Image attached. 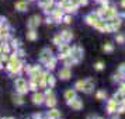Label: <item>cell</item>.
I'll list each match as a JSON object with an SVG mask.
<instances>
[{"label":"cell","mask_w":125,"mask_h":119,"mask_svg":"<svg viewBox=\"0 0 125 119\" xmlns=\"http://www.w3.org/2000/svg\"><path fill=\"white\" fill-rule=\"evenodd\" d=\"M115 41H117V44H125V35L119 34L115 37Z\"/></svg>","instance_id":"obj_31"},{"label":"cell","mask_w":125,"mask_h":119,"mask_svg":"<svg viewBox=\"0 0 125 119\" xmlns=\"http://www.w3.org/2000/svg\"><path fill=\"white\" fill-rule=\"evenodd\" d=\"M38 38V34L35 32V29H30L28 32H27V39H30V41H35Z\"/></svg>","instance_id":"obj_21"},{"label":"cell","mask_w":125,"mask_h":119,"mask_svg":"<svg viewBox=\"0 0 125 119\" xmlns=\"http://www.w3.org/2000/svg\"><path fill=\"white\" fill-rule=\"evenodd\" d=\"M121 79H122V74H121V73L118 72V73H115V74H114V76H113V79H111V80H113L114 83H115V81H121Z\"/></svg>","instance_id":"obj_34"},{"label":"cell","mask_w":125,"mask_h":119,"mask_svg":"<svg viewBox=\"0 0 125 119\" xmlns=\"http://www.w3.org/2000/svg\"><path fill=\"white\" fill-rule=\"evenodd\" d=\"M53 44H55V45H61V44H63V41H62V38H61V35H56V37H55V38H53Z\"/></svg>","instance_id":"obj_35"},{"label":"cell","mask_w":125,"mask_h":119,"mask_svg":"<svg viewBox=\"0 0 125 119\" xmlns=\"http://www.w3.org/2000/svg\"><path fill=\"white\" fill-rule=\"evenodd\" d=\"M62 17H63V9H55V10H52V18H53V21L55 23H61L62 21Z\"/></svg>","instance_id":"obj_6"},{"label":"cell","mask_w":125,"mask_h":119,"mask_svg":"<svg viewBox=\"0 0 125 119\" xmlns=\"http://www.w3.org/2000/svg\"><path fill=\"white\" fill-rule=\"evenodd\" d=\"M42 70H41L40 66H31V70H30V77H31V80H35L37 77H38V74L41 73Z\"/></svg>","instance_id":"obj_16"},{"label":"cell","mask_w":125,"mask_h":119,"mask_svg":"<svg viewBox=\"0 0 125 119\" xmlns=\"http://www.w3.org/2000/svg\"><path fill=\"white\" fill-rule=\"evenodd\" d=\"M63 64H65V67H69V66H72V64H76V62H74L73 57L69 55V56H66L63 59Z\"/></svg>","instance_id":"obj_20"},{"label":"cell","mask_w":125,"mask_h":119,"mask_svg":"<svg viewBox=\"0 0 125 119\" xmlns=\"http://www.w3.org/2000/svg\"><path fill=\"white\" fill-rule=\"evenodd\" d=\"M14 7H16L17 11H27L28 10V3L25 0H18V1H16Z\"/></svg>","instance_id":"obj_12"},{"label":"cell","mask_w":125,"mask_h":119,"mask_svg":"<svg viewBox=\"0 0 125 119\" xmlns=\"http://www.w3.org/2000/svg\"><path fill=\"white\" fill-rule=\"evenodd\" d=\"M113 98H114V100H115L117 102H118V104H121V102H122V100H124V94H122V92L118 90L117 92H115V94H114Z\"/></svg>","instance_id":"obj_23"},{"label":"cell","mask_w":125,"mask_h":119,"mask_svg":"<svg viewBox=\"0 0 125 119\" xmlns=\"http://www.w3.org/2000/svg\"><path fill=\"white\" fill-rule=\"evenodd\" d=\"M68 105L72 107L74 111H80V109L83 108V102L80 101L79 98H74V100H72V101H68Z\"/></svg>","instance_id":"obj_11"},{"label":"cell","mask_w":125,"mask_h":119,"mask_svg":"<svg viewBox=\"0 0 125 119\" xmlns=\"http://www.w3.org/2000/svg\"><path fill=\"white\" fill-rule=\"evenodd\" d=\"M62 21H63L65 24H70V23H72V16H70V14L63 16V17H62Z\"/></svg>","instance_id":"obj_32"},{"label":"cell","mask_w":125,"mask_h":119,"mask_svg":"<svg viewBox=\"0 0 125 119\" xmlns=\"http://www.w3.org/2000/svg\"><path fill=\"white\" fill-rule=\"evenodd\" d=\"M59 35H61L62 41H63V42H66V44L73 39V34H72V31H62Z\"/></svg>","instance_id":"obj_15"},{"label":"cell","mask_w":125,"mask_h":119,"mask_svg":"<svg viewBox=\"0 0 125 119\" xmlns=\"http://www.w3.org/2000/svg\"><path fill=\"white\" fill-rule=\"evenodd\" d=\"M13 102L16 104V105H23L24 104V98H23V95L21 94H13Z\"/></svg>","instance_id":"obj_19"},{"label":"cell","mask_w":125,"mask_h":119,"mask_svg":"<svg viewBox=\"0 0 125 119\" xmlns=\"http://www.w3.org/2000/svg\"><path fill=\"white\" fill-rule=\"evenodd\" d=\"M111 119H119V113H118V112L111 113Z\"/></svg>","instance_id":"obj_39"},{"label":"cell","mask_w":125,"mask_h":119,"mask_svg":"<svg viewBox=\"0 0 125 119\" xmlns=\"http://www.w3.org/2000/svg\"><path fill=\"white\" fill-rule=\"evenodd\" d=\"M31 1H35V0H31Z\"/></svg>","instance_id":"obj_43"},{"label":"cell","mask_w":125,"mask_h":119,"mask_svg":"<svg viewBox=\"0 0 125 119\" xmlns=\"http://www.w3.org/2000/svg\"><path fill=\"white\" fill-rule=\"evenodd\" d=\"M70 56L74 59V62L79 63L82 59H83V49L80 48V46H73L72 49H70Z\"/></svg>","instance_id":"obj_3"},{"label":"cell","mask_w":125,"mask_h":119,"mask_svg":"<svg viewBox=\"0 0 125 119\" xmlns=\"http://www.w3.org/2000/svg\"><path fill=\"white\" fill-rule=\"evenodd\" d=\"M121 7H122V9H125V0H121Z\"/></svg>","instance_id":"obj_41"},{"label":"cell","mask_w":125,"mask_h":119,"mask_svg":"<svg viewBox=\"0 0 125 119\" xmlns=\"http://www.w3.org/2000/svg\"><path fill=\"white\" fill-rule=\"evenodd\" d=\"M119 91L125 95V81H124V83H121V85H119Z\"/></svg>","instance_id":"obj_38"},{"label":"cell","mask_w":125,"mask_h":119,"mask_svg":"<svg viewBox=\"0 0 125 119\" xmlns=\"http://www.w3.org/2000/svg\"><path fill=\"white\" fill-rule=\"evenodd\" d=\"M93 90H94V81H93L91 79L84 80V88H83V92L90 94V92H93Z\"/></svg>","instance_id":"obj_10"},{"label":"cell","mask_w":125,"mask_h":119,"mask_svg":"<svg viewBox=\"0 0 125 119\" xmlns=\"http://www.w3.org/2000/svg\"><path fill=\"white\" fill-rule=\"evenodd\" d=\"M105 97H107V92H105V91L100 90V91H97V92H96V100H98V101L105 100Z\"/></svg>","instance_id":"obj_24"},{"label":"cell","mask_w":125,"mask_h":119,"mask_svg":"<svg viewBox=\"0 0 125 119\" xmlns=\"http://www.w3.org/2000/svg\"><path fill=\"white\" fill-rule=\"evenodd\" d=\"M32 102L35 105H41L45 102V94H41V92H35L32 95Z\"/></svg>","instance_id":"obj_14"},{"label":"cell","mask_w":125,"mask_h":119,"mask_svg":"<svg viewBox=\"0 0 125 119\" xmlns=\"http://www.w3.org/2000/svg\"><path fill=\"white\" fill-rule=\"evenodd\" d=\"M55 83H56V80H55V77L53 76H51V74H48V79H46V84L49 85V87H55Z\"/></svg>","instance_id":"obj_26"},{"label":"cell","mask_w":125,"mask_h":119,"mask_svg":"<svg viewBox=\"0 0 125 119\" xmlns=\"http://www.w3.org/2000/svg\"><path fill=\"white\" fill-rule=\"evenodd\" d=\"M118 72H119V73H121V74H122V77H125V63H122V64L119 66Z\"/></svg>","instance_id":"obj_36"},{"label":"cell","mask_w":125,"mask_h":119,"mask_svg":"<svg viewBox=\"0 0 125 119\" xmlns=\"http://www.w3.org/2000/svg\"><path fill=\"white\" fill-rule=\"evenodd\" d=\"M89 3V0H79V6H86Z\"/></svg>","instance_id":"obj_40"},{"label":"cell","mask_w":125,"mask_h":119,"mask_svg":"<svg viewBox=\"0 0 125 119\" xmlns=\"http://www.w3.org/2000/svg\"><path fill=\"white\" fill-rule=\"evenodd\" d=\"M58 76H59L62 80H69L70 77H72V72H70V69H69V67H63V69L59 70Z\"/></svg>","instance_id":"obj_9"},{"label":"cell","mask_w":125,"mask_h":119,"mask_svg":"<svg viewBox=\"0 0 125 119\" xmlns=\"http://www.w3.org/2000/svg\"><path fill=\"white\" fill-rule=\"evenodd\" d=\"M0 48H1V53H10V45H9L7 42L1 44V45H0Z\"/></svg>","instance_id":"obj_29"},{"label":"cell","mask_w":125,"mask_h":119,"mask_svg":"<svg viewBox=\"0 0 125 119\" xmlns=\"http://www.w3.org/2000/svg\"><path fill=\"white\" fill-rule=\"evenodd\" d=\"M0 119H1V118H0Z\"/></svg>","instance_id":"obj_44"},{"label":"cell","mask_w":125,"mask_h":119,"mask_svg":"<svg viewBox=\"0 0 125 119\" xmlns=\"http://www.w3.org/2000/svg\"><path fill=\"white\" fill-rule=\"evenodd\" d=\"M55 66H56V59H55V57L46 63V69H48V70H53V69H55Z\"/></svg>","instance_id":"obj_28"},{"label":"cell","mask_w":125,"mask_h":119,"mask_svg":"<svg viewBox=\"0 0 125 119\" xmlns=\"http://www.w3.org/2000/svg\"><path fill=\"white\" fill-rule=\"evenodd\" d=\"M117 107H118V102L115 101L114 98H111V100H108V104H107V112L111 115V113L117 112Z\"/></svg>","instance_id":"obj_8"},{"label":"cell","mask_w":125,"mask_h":119,"mask_svg":"<svg viewBox=\"0 0 125 119\" xmlns=\"http://www.w3.org/2000/svg\"><path fill=\"white\" fill-rule=\"evenodd\" d=\"M46 79H48V73L46 72H41L38 74V77L35 79V81L38 83V87H41V88L46 87Z\"/></svg>","instance_id":"obj_4"},{"label":"cell","mask_w":125,"mask_h":119,"mask_svg":"<svg viewBox=\"0 0 125 119\" xmlns=\"http://www.w3.org/2000/svg\"><path fill=\"white\" fill-rule=\"evenodd\" d=\"M28 90H31V91H37V90H38V83H37L35 80H30Z\"/></svg>","instance_id":"obj_25"},{"label":"cell","mask_w":125,"mask_h":119,"mask_svg":"<svg viewBox=\"0 0 125 119\" xmlns=\"http://www.w3.org/2000/svg\"><path fill=\"white\" fill-rule=\"evenodd\" d=\"M74 88H76V91H83V88H84V80H79L74 84Z\"/></svg>","instance_id":"obj_27"},{"label":"cell","mask_w":125,"mask_h":119,"mask_svg":"<svg viewBox=\"0 0 125 119\" xmlns=\"http://www.w3.org/2000/svg\"><path fill=\"white\" fill-rule=\"evenodd\" d=\"M20 45H21V44H20L18 39H11V48L14 49V51H17L18 48H20Z\"/></svg>","instance_id":"obj_30"},{"label":"cell","mask_w":125,"mask_h":119,"mask_svg":"<svg viewBox=\"0 0 125 119\" xmlns=\"http://www.w3.org/2000/svg\"><path fill=\"white\" fill-rule=\"evenodd\" d=\"M46 118L48 119H61V112L55 109V108H51V111H48L46 113Z\"/></svg>","instance_id":"obj_17"},{"label":"cell","mask_w":125,"mask_h":119,"mask_svg":"<svg viewBox=\"0 0 125 119\" xmlns=\"http://www.w3.org/2000/svg\"><path fill=\"white\" fill-rule=\"evenodd\" d=\"M103 51L107 52V53H111V52H114V45L111 42H105V45L103 46Z\"/></svg>","instance_id":"obj_22"},{"label":"cell","mask_w":125,"mask_h":119,"mask_svg":"<svg viewBox=\"0 0 125 119\" xmlns=\"http://www.w3.org/2000/svg\"><path fill=\"white\" fill-rule=\"evenodd\" d=\"M14 87H16V91H17L18 94H21V95H24V94L28 91V83H27V80L23 79V77H18V79L16 80Z\"/></svg>","instance_id":"obj_1"},{"label":"cell","mask_w":125,"mask_h":119,"mask_svg":"<svg viewBox=\"0 0 125 119\" xmlns=\"http://www.w3.org/2000/svg\"><path fill=\"white\" fill-rule=\"evenodd\" d=\"M16 53H17V56H18V57H24V56H25V52H24L23 49H20V48H18L17 51H16Z\"/></svg>","instance_id":"obj_37"},{"label":"cell","mask_w":125,"mask_h":119,"mask_svg":"<svg viewBox=\"0 0 125 119\" xmlns=\"http://www.w3.org/2000/svg\"><path fill=\"white\" fill-rule=\"evenodd\" d=\"M45 105L48 108H53L55 105H56V97H55V94H53V92L45 97Z\"/></svg>","instance_id":"obj_7"},{"label":"cell","mask_w":125,"mask_h":119,"mask_svg":"<svg viewBox=\"0 0 125 119\" xmlns=\"http://www.w3.org/2000/svg\"><path fill=\"white\" fill-rule=\"evenodd\" d=\"M53 59V55H52V51L49 49V48H45V49H42L40 53V60L44 64H46V63L49 62V60H52Z\"/></svg>","instance_id":"obj_2"},{"label":"cell","mask_w":125,"mask_h":119,"mask_svg":"<svg viewBox=\"0 0 125 119\" xmlns=\"http://www.w3.org/2000/svg\"><path fill=\"white\" fill-rule=\"evenodd\" d=\"M94 69H96V70H98V72H101L103 69H104V63H103V62L94 63Z\"/></svg>","instance_id":"obj_33"},{"label":"cell","mask_w":125,"mask_h":119,"mask_svg":"<svg viewBox=\"0 0 125 119\" xmlns=\"http://www.w3.org/2000/svg\"><path fill=\"white\" fill-rule=\"evenodd\" d=\"M98 20H100V17L97 16L96 13H91V14H89V16L86 17V23L89 24V25H91V27H94Z\"/></svg>","instance_id":"obj_13"},{"label":"cell","mask_w":125,"mask_h":119,"mask_svg":"<svg viewBox=\"0 0 125 119\" xmlns=\"http://www.w3.org/2000/svg\"><path fill=\"white\" fill-rule=\"evenodd\" d=\"M40 24H41V17L40 16H32V17L28 20L27 25H28L30 29H35V28H38Z\"/></svg>","instance_id":"obj_5"},{"label":"cell","mask_w":125,"mask_h":119,"mask_svg":"<svg viewBox=\"0 0 125 119\" xmlns=\"http://www.w3.org/2000/svg\"><path fill=\"white\" fill-rule=\"evenodd\" d=\"M121 104H124V105H125V98H124V100H122V102H121Z\"/></svg>","instance_id":"obj_42"},{"label":"cell","mask_w":125,"mask_h":119,"mask_svg":"<svg viewBox=\"0 0 125 119\" xmlns=\"http://www.w3.org/2000/svg\"><path fill=\"white\" fill-rule=\"evenodd\" d=\"M65 98L68 100V101H72V100H74V98H77V95H76V90H66L65 91Z\"/></svg>","instance_id":"obj_18"}]
</instances>
